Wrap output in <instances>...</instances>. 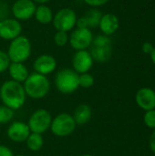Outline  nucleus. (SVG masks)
I'll return each instance as SVG.
<instances>
[{"instance_id": "nucleus-1", "label": "nucleus", "mask_w": 155, "mask_h": 156, "mask_svg": "<svg viewBox=\"0 0 155 156\" xmlns=\"http://www.w3.org/2000/svg\"><path fill=\"white\" fill-rule=\"evenodd\" d=\"M0 100L3 105L16 111L21 109L26 100V94L22 83L9 80L0 86Z\"/></svg>"}, {"instance_id": "nucleus-2", "label": "nucleus", "mask_w": 155, "mask_h": 156, "mask_svg": "<svg viewBox=\"0 0 155 156\" xmlns=\"http://www.w3.org/2000/svg\"><path fill=\"white\" fill-rule=\"evenodd\" d=\"M26 94L33 100H40L45 98L50 90V81L45 75L37 72L29 74L23 83Z\"/></svg>"}, {"instance_id": "nucleus-3", "label": "nucleus", "mask_w": 155, "mask_h": 156, "mask_svg": "<svg viewBox=\"0 0 155 156\" xmlns=\"http://www.w3.org/2000/svg\"><path fill=\"white\" fill-rule=\"evenodd\" d=\"M55 87L62 94L74 93L79 88V74L73 69H61L55 76Z\"/></svg>"}, {"instance_id": "nucleus-4", "label": "nucleus", "mask_w": 155, "mask_h": 156, "mask_svg": "<svg viewBox=\"0 0 155 156\" xmlns=\"http://www.w3.org/2000/svg\"><path fill=\"white\" fill-rule=\"evenodd\" d=\"M31 42L26 36L20 35L10 41L7 49V55L11 62L24 63L31 55Z\"/></svg>"}, {"instance_id": "nucleus-5", "label": "nucleus", "mask_w": 155, "mask_h": 156, "mask_svg": "<svg viewBox=\"0 0 155 156\" xmlns=\"http://www.w3.org/2000/svg\"><path fill=\"white\" fill-rule=\"evenodd\" d=\"M90 48V53L94 61L105 63L111 59L112 55V43L108 36L101 34L93 37Z\"/></svg>"}, {"instance_id": "nucleus-6", "label": "nucleus", "mask_w": 155, "mask_h": 156, "mask_svg": "<svg viewBox=\"0 0 155 156\" xmlns=\"http://www.w3.org/2000/svg\"><path fill=\"white\" fill-rule=\"evenodd\" d=\"M76 122L71 114L61 112L52 119L50 131L58 137H67L72 134L76 129Z\"/></svg>"}, {"instance_id": "nucleus-7", "label": "nucleus", "mask_w": 155, "mask_h": 156, "mask_svg": "<svg viewBox=\"0 0 155 156\" xmlns=\"http://www.w3.org/2000/svg\"><path fill=\"white\" fill-rule=\"evenodd\" d=\"M52 119L53 118L48 111L38 109L31 114L27 121V125L31 133L43 134L49 130Z\"/></svg>"}, {"instance_id": "nucleus-8", "label": "nucleus", "mask_w": 155, "mask_h": 156, "mask_svg": "<svg viewBox=\"0 0 155 156\" xmlns=\"http://www.w3.org/2000/svg\"><path fill=\"white\" fill-rule=\"evenodd\" d=\"M77 18V14L73 9L65 7L54 15L52 24L57 31L69 32L76 27Z\"/></svg>"}, {"instance_id": "nucleus-9", "label": "nucleus", "mask_w": 155, "mask_h": 156, "mask_svg": "<svg viewBox=\"0 0 155 156\" xmlns=\"http://www.w3.org/2000/svg\"><path fill=\"white\" fill-rule=\"evenodd\" d=\"M93 40V34L90 28H76L69 36V43L70 47L78 50H85L89 48Z\"/></svg>"}, {"instance_id": "nucleus-10", "label": "nucleus", "mask_w": 155, "mask_h": 156, "mask_svg": "<svg viewBox=\"0 0 155 156\" xmlns=\"http://www.w3.org/2000/svg\"><path fill=\"white\" fill-rule=\"evenodd\" d=\"M37 5L32 0H16L11 6V14L18 21L32 18L35 15Z\"/></svg>"}, {"instance_id": "nucleus-11", "label": "nucleus", "mask_w": 155, "mask_h": 156, "mask_svg": "<svg viewBox=\"0 0 155 156\" xmlns=\"http://www.w3.org/2000/svg\"><path fill=\"white\" fill-rule=\"evenodd\" d=\"M22 33V25L16 18H6L0 21V39L13 40Z\"/></svg>"}, {"instance_id": "nucleus-12", "label": "nucleus", "mask_w": 155, "mask_h": 156, "mask_svg": "<svg viewBox=\"0 0 155 156\" xmlns=\"http://www.w3.org/2000/svg\"><path fill=\"white\" fill-rule=\"evenodd\" d=\"M72 69L78 73L82 74L89 72L93 66L94 60L87 49L78 50L74 53L72 57Z\"/></svg>"}, {"instance_id": "nucleus-13", "label": "nucleus", "mask_w": 155, "mask_h": 156, "mask_svg": "<svg viewBox=\"0 0 155 156\" xmlns=\"http://www.w3.org/2000/svg\"><path fill=\"white\" fill-rule=\"evenodd\" d=\"M30 133L31 132L27 123L20 121H15L11 122L6 130V135L8 139L16 144L26 142Z\"/></svg>"}, {"instance_id": "nucleus-14", "label": "nucleus", "mask_w": 155, "mask_h": 156, "mask_svg": "<svg viewBox=\"0 0 155 156\" xmlns=\"http://www.w3.org/2000/svg\"><path fill=\"white\" fill-rule=\"evenodd\" d=\"M33 69L35 72L47 76L57 69V60L52 55L42 54L34 60Z\"/></svg>"}, {"instance_id": "nucleus-15", "label": "nucleus", "mask_w": 155, "mask_h": 156, "mask_svg": "<svg viewBox=\"0 0 155 156\" xmlns=\"http://www.w3.org/2000/svg\"><path fill=\"white\" fill-rule=\"evenodd\" d=\"M137 105L145 112L155 110V91L151 88L140 89L135 96Z\"/></svg>"}, {"instance_id": "nucleus-16", "label": "nucleus", "mask_w": 155, "mask_h": 156, "mask_svg": "<svg viewBox=\"0 0 155 156\" xmlns=\"http://www.w3.org/2000/svg\"><path fill=\"white\" fill-rule=\"evenodd\" d=\"M119 26H120L119 18L116 15L112 13H107L102 15L99 24V27L102 32V34L108 37L113 35L118 30Z\"/></svg>"}, {"instance_id": "nucleus-17", "label": "nucleus", "mask_w": 155, "mask_h": 156, "mask_svg": "<svg viewBox=\"0 0 155 156\" xmlns=\"http://www.w3.org/2000/svg\"><path fill=\"white\" fill-rule=\"evenodd\" d=\"M7 70L12 80L22 84L30 74L26 66L21 62H11Z\"/></svg>"}, {"instance_id": "nucleus-18", "label": "nucleus", "mask_w": 155, "mask_h": 156, "mask_svg": "<svg viewBox=\"0 0 155 156\" xmlns=\"http://www.w3.org/2000/svg\"><path fill=\"white\" fill-rule=\"evenodd\" d=\"M73 118L77 125H83L89 122L92 116V111L90 105L81 103L78 105L73 112Z\"/></svg>"}, {"instance_id": "nucleus-19", "label": "nucleus", "mask_w": 155, "mask_h": 156, "mask_svg": "<svg viewBox=\"0 0 155 156\" xmlns=\"http://www.w3.org/2000/svg\"><path fill=\"white\" fill-rule=\"evenodd\" d=\"M36 20L42 25H48L52 23L54 13L52 9L47 5H39L36 8V12L34 15Z\"/></svg>"}, {"instance_id": "nucleus-20", "label": "nucleus", "mask_w": 155, "mask_h": 156, "mask_svg": "<svg viewBox=\"0 0 155 156\" xmlns=\"http://www.w3.org/2000/svg\"><path fill=\"white\" fill-rule=\"evenodd\" d=\"M26 147L31 152H38L42 149L44 145V138L42 134L30 133L28 137L26 140Z\"/></svg>"}, {"instance_id": "nucleus-21", "label": "nucleus", "mask_w": 155, "mask_h": 156, "mask_svg": "<svg viewBox=\"0 0 155 156\" xmlns=\"http://www.w3.org/2000/svg\"><path fill=\"white\" fill-rule=\"evenodd\" d=\"M101 16H102V13L99 9H97V8L90 9L83 16V17H84V19L86 21L87 27L90 29L99 27V24H100V21L101 19Z\"/></svg>"}, {"instance_id": "nucleus-22", "label": "nucleus", "mask_w": 155, "mask_h": 156, "mask_svg": "<svg viewBox=\"0 0 155 156\" xmlns=\"http://www.w3.org/2000/svg\"><path fill=\"white\" fill-rule=\"evenodd\" d=\"M15 116V111L5 106L0 105V124H5L14 119Z\"/></svg>"}, {"instance_id": "nucleus-23", "label": "nucleus", "mask_w": 155, "mask_h": 156, "mask_svg": "<svg viewBox=\"0 0 155 156\" xmlns=\"http://www.w3.org/2000/svg\"><path fill=\"white\" fill-rule=\"evenodd\" d=\"M94 82H95V79L90 73L86 72V73L79 74V87H81L83 89H89L94 85Z\"/></svg>"}, {"instance_id": "nucleus-24", "label": "nucleus", "mask_w": 155, "mask_h": 156, "mask_svg": "<svg viewBox=\"0 0 155 156\" xmlns=\"http://www.w3.org/2000/svg\"><path fill=\"white\" fill-rule=\"evenodd\" d=\"M54 43L58 47H64L69 43V35L65 31H57L54 35Z\"/></svg>"}, {"instance_id": "nucleus-25", "label": "nucleus", "mask_w": 155, "mask_h": 156, "mask_svg": "<svg viewBox=\"0 0 155 156\" xmlns=\"http://www.w3.org/2000/svg\"><path fill=\"white\" fill-rule=\"evenodd\" d=\"M143 122L148 128L155 129V110L147 111L143 116Z\"/></svg>"}, {"instance_id": "nucleus-26", "label": "nucleus", "mask_w": 155, "mask_h": 156, "mask_svg": "<svg viewBox=\"0 0 155 156\" xmlns=\"http://www.w3.org/2000/svg\"><path fill=\"white\" fill-rule=\"evenodd\" d=\"M11 61L8 58V55L5 51L0 50V73L5 72L8 69Z\"/></svg>"}, {"instance_id": "nucleus-27", "label": "nucleus", "mask_w": 155, "mask_h": 156, "mask_svg": "<svg viewBox=\"0 0 155 156\" xmlns=\"http://www.w3.org/2000/svg\"><path fill=\"white\" fill-rule=\"evenodd\" d=\"M10 14H11V8L9 7V5L5 2L0 1V21L8 18Z\"/></svg>"}, {"instance_id": "nucleus-28", "label": "nucleus", "mask_w": 155, "mask_h": 156, "mask_svg": "<svg viewBox=\"0 0 155 156\" xmlns=\"http://www.w3.org/2000/svg\"><path fill=\"white\" fill-rule=\"evenodd\" d=\"M88 5L92 6L93 8L99 7V6H102L104 5H106L110 0H83Z\"/></svg>"}, {"instance_id": "nucleus-29", "label": "nucleus", "mask_w": 155, "mask_h": 156, "mask_svg": "<svg viewBox=\"0 0 155 156\" xmlns=\"http://www.w3.org/2000/svg\"><path fill=\"white\" fill-rule=\"evenodd\" d=\"M0 156H15L12 150L3 144H0Z\"/></svg>"}, {"instance_id": "nucleus-30", "label": "nucleus", "mask_w": 155, "mask_h": 156, "mask_svg": "<svg viewBox=\"0 0 155 156\" xmlns=\"http://www.w3.org/2000/svg\"><path fill=\"white\" fill-rule=\"evenodd\" d=\"M142 48H143V51L144 53H146V54H151L152 51L153 50L154 47H153L150 42H145V43L143 45Z\"/></svg>"}, {"instance_id": "nucleus-31", "label": "nucleus", "mask_w": 155, "mask_h": 156, "mask_svg": "<svg viewBox=\"0 0 155 156\" xmlns=\"http://www.w3.org/2000/svg\"><path fill=\"white\" fill-rule=\"evenodd\" d=\"M149 146H150V149L151 151L155 154V130L154 132L152 133L151 137H150V141H149Z\"/></svg>"}, {"instance_id": "nucleus-32", "label": "nucleus", "mask_w": 155, "mask_h": 156, "mask_svg": "<svg viewBox=\"0 0 155 156\" xmlns=\"http://www.w3.org/2000/svg\"><path fill=\"white\" fill-rule=\"evenodd\" d=\"M35 4H38V5H46L48 2H49L50 0H32Z\"/></svg>"}, {"instance_id": "nucleus-33", "label": "nucleus", "mask_w": 155, "mask_h": 156, "mask_svg": "<svg viewBox=\"0 0 155 156\" xmlns=\"http://www.w3.org/2000/svg\"><path fill=\"white\" fill-rule=\"evenodd\" d=\"M150 56H151V59H152L153 63L155 65V48H153V50L152 51V53L150 54Z\"/></svg>"}, {"instance_id": "nucleus-34", "label": "nucleus", "mask_w": 155, "mask_h": 156, "mask_svg": "<svg viewBox=\"0 0 155 156\" xmlns=\"http://www.w3.org/2000/svg\"><path fill=\"white\" fill-rule=\"evenodd\" d=\"M81 156H93L92 154H82Z\"/></svg>"}, {"instance_id": "nucleus-35", "label": "nucleus", "mask_w": 155, "mask_h": 156, "mask_svg": "<svg viewBox=\"0 0 155 156\" xmlns=\"http://www.w3.org/2000/svg\"><path fill=\"white\" fill-rule=\"evenodd\" d=\"M15 156H25V155H23V154H17V155H15Z\"/></svg>"}]
</instances>
